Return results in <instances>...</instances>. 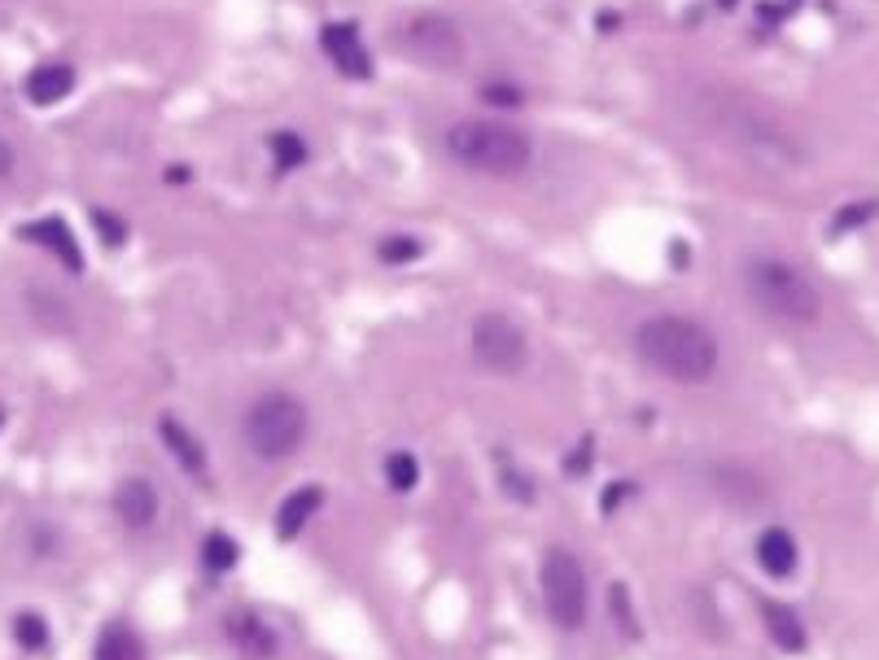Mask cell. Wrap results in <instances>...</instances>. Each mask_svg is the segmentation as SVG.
Listing matches in <instances>:
<instances>
[{
  "label": "cell",
  "instance_id": "cell-24",
  "mask_svg": "<svg viewBox=\"0 0 879 660\" xmlns=\"http://www.w3.org/2000/svg\"><path fill=\"white\" fill-rule=\"evenodd\" d=\"M477 101L491 105V110H521V105L529 101V88L516 83V79H486V83L477 88Z\"/></svg>",
  "mask_w": 879,
  "mask_h": 660
},
{
  "label": "cell",
  "instance_id": "cell-27",
  "mask_svg": "<svg viewBox=\"0 0 879 660\" xmlns=\"http://www.w3.org/2000/svg\"><path fill=\"white\" fill-rule=\"evenodd\" d=\"M499 486H504V495H508L513 504H521V508H529V504L538 499V481L529 477V468H513V464H508V468L499 473Z\"/></svg>",
  "mask_w": 879,
  "mask_h": 660
},
{
  "label": "cell",
  "instance_id": "cell-14",
  "mask_svg": "<svg viewBox=\"0 0 879 660\" xmlns=\"http://www.w3.org/2000/svg\"><path fill=\"white\" fill-rule=\"evenodd\" d=\"M752 556H757V569L766 578H775V582H788L801 569V542H797V534L788 525H766L757 534Z\"/></svg>",
  "mask_w": 879,
  "mask_h": 660
},
{
  "label": "cell",
  "instance_id": "cell-32",
  "mask_svg": "<svg viewBox=\"0 0 879 660\" xmlns=\"http://www.w3.org/2000/svg\"><path fill=\"white\" fill-rule=\"evenodd\" d=\"M13 166H18V153H13L9 141H0V180H9V175H13Z\"/></svg>",
  "mask_w": 879,
  "mask_h": 660
},
{
  "label": "cell",
  "instance_id": "cell-22",
  "mask_svg": "<svg viewBox=\"0 0 879 660\" xmlns=\"http://www.w3.org/2000/svg\"><path fill=\"white\" fill-rule=\"evenodd\" d=\"M381 477H385V486H390L394 495H412V490L421 486V459H416L412 450H390V455L381 459Z\"/></svg>",
  "mask_w": 879,
  "mask_h": 660
},
{
  "label": "cell",
  "instance_id": "cell-3",
  "mask_svg": "<svg viewBox=\"0 0 879 660\" xmlns=\"http://www.w3.org/2000/svg\"><path fill=\"white\" fill-rule=\"evenodd\" d=\"M744 294L766 319L788 324V328H809L822 315L818 285L797 263H788L779 254H752L744 263Z\"/></svg>",
  "mask_w": 879,
  "mask_h": 660
},
{
  "label": "cell",
  "instance_id": "cell-12",
  "mask_svg": "<svg viewBox=\"0 0 879 660\" xmlns=\"http://www.w3.org/2000/svg\"><path fill=\"white\" fill-rule=\"evenodd\" d=\"M158 438H162V450L171 455V464H175L189 481L211 486V450H206V441L198 438L180 416H162V420H158Z\"/></svg>",
  "mask_w": 879,
  "mask_h": 660
},
{
  "label": "cell",
  "instance_id": "cell-16",
  "mask_svg": "<svg viewBox=\"0 0 879 660\" xmlns=\"http://www.w3.org/2000/svg\"><path fill=\"white\" fill-rule=\"evenodd\" d=\"M761 630H766V639H770L784 657H801L809 648L806 617H801L792 603H784V599H766V603H761Z\"/></svg>",
  "mask_w": 879,
  "mask_h": 660
},
{
  "label": "cell",
  "instance_id": "cell-34",
  "mask_svg": "<svg viewBox=\"0 0 879 660\" xmlns=\"http://www.w3.org/2000/svg\"><path fill=\"white\" fill-rule=\"evenodd\" d=\"M0 429H4V412H0Z\"/></svg>",
  "mask_w": 879,
  "mask_h": 660
},
{
  "label": "cell",
  "instance_id": "cell-11",
  "mask_svg": "<svg viewBox=\"0 0 879 660\" xmlns=\"http://www.w3.org/2000/svg\"><path fill=\"white\" fill-rule=\"evenodd\" d=\"M709 486H714V495H718L727 508H735V512H757V508L770 499V481H766L757 468L731 464V459H723V464L709 468Z\"/></svg>",
  "mask_w": 879,
  "mask_h": 660
},
{
  "label": "cell",
  "instance_id": "cell-33",
  "mask_svg": "<svg viewBox=\"0 0 879 660\" xmlns=\"http://www.w3.org/2000/svg\"><path fill=\"white\" fill-rule=\"evenodd\" d=\"M718 4H723V9H735V4H739V0H718Z\"/></svg>",
  "mask_w": 879,
  "mask_h": 660
},
{
  "label": "cell",
  "instance_id": "cell-26",
  "mask_svg": "<svg viewBox=\"0 0 879 660\" xmlns=\"http://www.w3.org/2000/svg\"><path fill=\"white\" fill-rule=\"evenodd\" d=\"M306 158H311V145L297 136V132H276L272 136V162L281 166V171H297V166H306Z\"/></svg>",
  "mask_w": 879,
  "mask_h": 660
},
{
  "label": "cell",
  "instance_id": "cell-6",
  "mask_svg": "<svg viewBox=\"0 0 879 660\" xmlns=\"http://www.w3.org/2000/svg\"><path fill=\"white\" fill-rule=\"evenodd\" d=\"M538 595H543V612L556 630H565V634L583 630L590 617V578H586L578 551L547 547V556L538 565Z\"/></svg>",
  "mask_w": 879,
  "mask_h": 660
},
{
  "label": "cell",
  "instance_id": "cell-9",
  "mask_svg": "<svg viewBox=\"0 0 879 660\" xmlns=\"http://www.w3.org/2000/svg\"><path fill=\"white\" fill-rule=\"evenodd\" d=\"M223 639H228V648H236L245 660H276L285 652L281 630L259 608H232L223 617Z\"/></svg>",
  "mask_w": 879,
  "mask_h": 660
},
{
  "label": "cell",
  "instance_id": "cell-19",
  "mask_svg": "<svg viewBox=\"0 0 879 660\" xmlns=\"http://www.w3.org/2000/svg\"><path fill=\"white\" fill-rule=\"evenodd\" d=\"M71 88H74V67H67V62H44V67H36V71L22 79V92L36 105H58L62 97H71Z\"/></svg>",
  "mask_w": 879,
  "mask_h": 660
},
{
  "label": "cell",
  "instance_id": "cell-20",
  "mask_svg": "<svg viewBox=\"0 0 879 660\" xmlns=\"http://www.w3.org/2000/svg\"><path fill=\"white\" fill-rule=\"evenodd\" d=\"M198 560H202V573H206V578H228V573L241 565V542H236L228 529H211V534L202 538Z\"/></svg>",
  "mask_w": 879,
  "mask_h": 660
},
{
  "label": "cell",
  "instance_id": "cell-15",
  "mask_svg": "<svg viewBox=\"0 0 879 660\" xmlns=\"http://www.w3.org/2000/svg\"><path fill=\"white\" fill-rule=\"evenodd\" d=\"M324 504H329V490H324V486H297V490H290V495L276 504V516H272V534H276V542H293V538H302V529L324 512Z\"/></svg>",
  "mask_w": 879,
  "mask_h": 660
},
{
  "label": "cell",
  "instance_id": "cell-29",
  "mask_svg": "<svg viewBox=\"0 0 879 660\" xmlns=\"http://www.w3.org/2000/svg\"><path fill=\"white\" fill-rule=\"evenodd\" d=\"M639 495V486L635 481H626V477H617V481H608L604 486V495H599V508H604V516H617L622 508H630V499Z\"/></svg>",
  "mask_w": 879,
  "mask_h": 660
},
{
  "label": "cell",
  "instance_id": "cell-7",
  "mask_svg": "<svg viewBox=\"0 0 879 660\" xmlns=\"http://www.w3.org/2000/svg\"><path fill=\"white\" fill-rule=\"evenodd\" d=\"M398 44H403V53H407L412 62H421V67H430V71H455V67H464V58H468V40H464L459 22H455L451 13H442V9H421V13H412V18L403 22V31H398Z\"/></svg>",
  "mask_w": 879,
  "mask_h": 660
},
{
  "label": "cell",
  "instance_id": "cell-28",
  "mask_svg": "<svg viewBox=\"0 0 879 660\" xmlns=\"http://www.w3.org/2000/svg\"><path fill=\"white\" fill-rule=\"evenodd\" d=\"M590 464H595V438L583 434V438L574 441V450H565V459H560V468H565V477H586L590 473Z\"/></svg>",
  "mask_w": 879,
  "mask_h": 660
},
{
  "label": "cell",
  "instance_id": "cell-4",
  "mask_svg": "<svg viewBox=\"0 0 879 660\" xmlns=\"http://www.w3.org/2000/svg\"><path fill=\"white\" fill-rule=\"evenodd\" d=\"M236 434L259 464H290L311 438V407L290 389H263L245 403Z\"/></svg>",
  "mask_w": 879,
  "mask_h": 660
},
{
  "label": "cell",
  "instance_id": "cell-5",
  "mask_svg": "<svg viewBox=\"0 0 879 660\" xmlns=\"http://www.w3.org/2000/svg\"><path fill=\"white\" fill-rule=\"evenodd\" d=\"M700 114H705V128H709L714 136H723L731 149L757 153V158H766V162H779V158L797 162V141L788 136V128H784L779 119H770V114H766L757 101H748V97L723 92V97L705 101Z\"/></svg>",
  "mask_w": 879,
  "mask_h": 660
},
{
  "label": "cell",
  "instance_id": "cell-13",
  "mask_svg": "<svg viewBox=\"0 0 879 660\" xmlns=\"http://www.w3.org/2000/svg\"><path fill=\"white\" fill-rule=\"evenodd\" d=\"M110 508H114L119 525L128 534H149L158 525V516H162V495H158V486L149 477H123L114 486V495H110Z\"/></svg>",
  "mask_w": 879,
  "mask_h": 660
},
{
  "label": "cell",
  "instance_id": "cell-8",
  "mask_svg": "<svg viewBox=\"0 0 879 660\" xmlns=\"http://www.w3.org/2000/svg\"><path fill=\"white\" fill-rule=\"evenodd\" d=\"M468 351H473V364L491 376H521L529 367V337L504 311H482L473 319Z\"/></svg>",
  "mask_w": 879,
  "mask_h": 660
},
{
  "label": "cell",
  "instance_id": "cell-18",
  "mask_svg": "<svg viewBox=\"0 0 879 660\" xmlns=\"http://www.w3.org/2000/svg\"><path fill=\"white\" fill-rule=\"evenodd\" d=\"M92 660H149L145 634H141V630H137L132 621L114 617V621H105V626L97 630V643H92Z\"/></svg>",
  "mask_w": 879,
  "mask_h": 660
},
{
  "label": "cell",
  "instance_id": "cell-25",
  "mask_svg": "<svg viewBox=\"0 0 879 660\" xmlns=\"http://www.w3.org/2000/svg\"><path fill=\"white\" fill-rule=\"evenodd\" d=\"M381 263L385 267H407V263H416L421 254H425V241L421 236H412V232H390L385 241H381Z\"/></svg>",
  "mask_w": 879,
  "mask_h": 660
},
{
  "label": "cell",
  "instance_id": "cell-17",
  "mask_svg": "<svg viewBox=\"0 0 879 660\" xmlns=\"http://www.w3.org/2000/svg\"><path fill=\"white\" fill-rule=\"evenodd\" d=\"M22 236L27 241H36L40 250H49V254H58V263L67 267V272H83V250H79V241H74V232L67 227V220H58V215H44V220L27 223L22 227Z\"/></svg>",
  "mask_w": 879,
  "mask_h": 660
},
{
  "label": "cell",
  "instance_id": "cell-31",
  "mask_svg": "<svg viewBox=\"0 0 879 660\" xmlns=\"http://www.w3.org/2000/svg\"><path fill=\"white\" fill-rule=\"evenodd\" d=\"M92 223H97V236H101L105 245H123V241H128V223L119 220V215H110V211H92Z\"/></svg>",
  "mask_w": 879,
  "mask_h": 660
},
{
  "label": "cell",
  "instance_id": "cell-2",
  "mask_svg": "<svg viewBox=\"0 0 879 660\" xmlns=\"http://www.w3.org/2000/svg\"><path fill=\"white\" fill-rule=\"evenodd\" d=\"M442 153L459 171H473L486 180H521L534 166L538 145L525 128L504 123V119H455L442 132Z\"/></svg>",
  "mask_w": 879,
  "mask_h": 660
},
{
  "label": "cell",
  "instance_id": "cell-21",
  "mask_svg": "<svg viewBox=\"0 0 879 660\" xmlns=\"http://www.w3.org/2000/svg\"><path fill=\"white\" fill-rule=\"evenodd\" d=\"M13 643H18L22 652H31V657H44V652L53 648V630H49L44 612L22 608V612L13 617Z\"/></svg>",
  "mask_w": 879,
  "mask_h": 660
},
{
  "label": "cell",
  "instance_id": "cell-23",
  "mask_svg": "<svg viewBox=\"0 0 879 660\" xmlns=\"http://www.w3.org/2000/svg\"><path fill=\"white\" fill-rule=\"evenodd\" d=\"M608 617L617 626L622 639H644V626H639V608H635V595L626 582H613L608 587Z\"/></svg>",
  "mask_w": 879,
  "mask_h": 660
},
{
  "label": "cell",
  "instance_id": "cell-1",
  "mask_svg": "<svg viewBox=\"0 0 879 660\" xmlns=\"http://www.w3.org/2000/svg\"><path fill=\"white\" fill-rule=\"evenodd\" d=\"M635 359L648 367L653 376L669 380V385H709L723 367V346L718 333L691 315L678 311H660L635 324L630 333Z\"/></svg>",
  "mask_w": 879,
  "mask_h": 660
},
{
  "label": "cell",
  "instance_id": "cell-10",
  "mask_svg": "<svg viewBox=\"0 0 879 660\" xmlns=\"http://www.w3.org/2000/svg\"><path fill=\"white\" fill-rule=\"evenodd\" d=\"M320 49L329 67L346 79H372V49L355 22H324L320 27Z\"/></svg>",
  "mask_w": 879,
  "mask_h": 660
},
{
  "label": "cell",
  "instance_id": "cell-30",
  "mask_svg": "<svg viewBox=\"0 0 879 660\" xmlns=\"http://www.w3.org/2000/svg\"><path fill=\"white\" fill-rule=\"evenodd\" d=\"M876 215H879V202H853V206L836 211L831 227H836V232H853V227H862V223L876 220Z\"/></svg>",
  "mask_w": 879,
  "mask_h": 660
}]
</instances>
